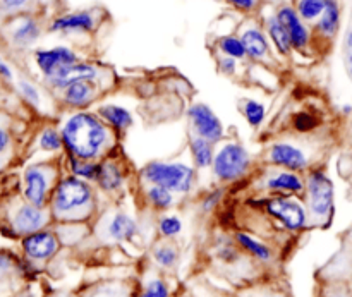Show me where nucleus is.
Segmentation results:
<instances>
[{
    "label": "nucleus",
    "instance_id": "34",
    "mask_svg": "<svg viewBox=\"0 0 352 297\" xmlns=\"http://www.w3.org/2000/svg\"><path fill=\"white\" fill-rule=\"evenodd\" d=\"M158 230H160L162 236L165 237H174L177 236L182 230V222L179 217L175 215H167L158 222Z\"/></svg>",
    "mask_w": 352,
    "mask_h": 297
},
{
    "label": "nucleus",
    "instance_id": "31",
    "mask_svg": "<svg viewBox=\"0 0 352 297\" xmlns=\"http://www.w3.org/2000/svg\"><path fill=\"white\" fill-rule=\"evenodd\" d=\"M40 34V28L34 23L33 19H26L19 24L16 31H14V41L19 45H30L33 43L34 40Z\"/></svg>",
    "mask_w": 352,
    "mask_h": 297
},
{
    "label": "nucleus",
    "instance_id": "22",
    "mask_svg": "<svg viewBox=\"0 0 352 297\" xmlns=\"http://www.w3.org/2000/svg\"><path fill=\"white\" fill-rule=\"evenodd\" d=\"M189 151H191L192 162L198 168H208L215 160V151H213V143L203 140L199 136H192L189 140Z\"/></svg>",
    "mask_w": 352,
    "mask_h": 297
},
{
    "label": "nucleus",
    "instance_id": "7",
    "mask_svg": "<svg viewBox=\"0 0 352 297\" xmlns=\"http://www.w3.org/2000/svg\"><path fill=\"white\" fill-rule=\"evenodd\" d=\"M267 212L284 223L289 230H301L308 223V212L298 199L291 196H277L267 201Z\"/></svg>",
    "mask_w": 352,
    "mask_h": 297
},
{
    "label": "nucleus",
    "instance_id": "28",
    "mask_svg": "<svg viewBox=\"0 0 352 297\" xmlns=\"http://www.w3.org/2000/svg\"><path fill=\"white\" fill-rule=\"evenodd\" d=\"M236 241L243 250H246L248 253H251L254 258H258V260L268 261L272 258L270 248L265 246V244L260 243V241L253 239V237L248 236V234H243V232L237 234Z\"/></svg>",
    "mask_w": 352,
    "mask_h": 297
},
{
    "label": "nucleus",
    "instance_id": "23",
    "mask_svg": "<svg viewBox=\"0 0 352 297\" xmlns=\"http://www.w3.org/2000/svg\"><path fill=\"white\" fill-rule=\"evenodd\" d=\"M96 182H98V186L103 189V191L107 192L117 191V189H120V186H122L124 182L122 170H120L119 165L113 164V162L100 164V174H98V179H96Z\"/></svg>",
    "mask_w": 352,
    "mask_h": 297
},
{
    "label": "nucleus",
    "instance_id": "41",
    "mask_svg": "<svg viewBox=\"0 0 352 297\" xmlns=\"http://www.w3.org/2000/svg\"><path fill=\"white\" fill-rule=\"evenodd\" d=\"M7 144H9V134L6 133V131L0 127V153H2L3 150L7 148Z\"/></svg>",
    "mask_w": 352,
    "mask_h": 297
},
{
    "label": "nucleus",
    "instance_id": "11",
    "mask_svg": "<svg viewBox=\"0 0 352 297\" xmlns=\"http://www.w3.org/2000/svg\"><path fill=\"white\" fill-rule=\"evenodd\" d=\"M34 60H36L38 69L43 72L45 78H50L54 72H57L58 69L64 67V65L79 62V57L74 50H71V48L55 47L48 48V50H38L36 54H34Z\"/></svg>",
    "mask_w": 352,
    "mask_h": 297
},
{
    "label": "nucleus",
    "instance_id": "14",
    "mask_svg": "<svg viewBox=\"0 0 352 297\" xmlns=\"http://www.w3.org/2000/svg\"><path fill=\"white\" fill-rule=\"evenodd\" d=\"M265 188L272 192H280L282 196H292L305 191L306 184L305 179L298 175V172L282 168L280 172L268 175L267 181H265Z\"/></svg>",
    "mask_w": 352,
    "mask_h": 297
},
{
    "label": "nucleus",
    "instance_id": "12",
    "mask_svg": "<svg viewBox=\"0 0 352 297\" xmlns=\"http://www.w3.org/2000/svg\"><path fill=\"white\" fill-rule=\"evenodd\" d=\"M23 250L33 260H48L58 250L57 237L52 232H47V230L28 234L23 239Z\"/></svg>",
    "mask_w": 352,
    "mask_h": 297
},
{
    "label": "nucleus",
    "instance_id": "39",
    "mask_svg": "<svg viewBox=\"0 0 352 297\" xmlns=\"http://www.w3.org/2000/svg\"><path fill=\"white\" fill-rule=\"evenodd\" d=\"M226 2H229L236 9L244 10V12H250V10H253L256 7V0H226Z\"/></svg>",
    "mask_w": 352,
    "mask_h": 297
},
{
    "label": "nucleus",
    "instance_id": "6",
    "mask_svg": "<svg viewBox=\"0 0 352 297\" xmlns=\"http://www.w3.org/2000/svg\"><path fill=\"white\" fill-rule=\"evenodd\" d=\"M188 119L195 136L203 138L210 143H219L223 136V124L220 117L206 103H195L189 107Z\"/></svg>",
    "mask_w": 352,
    "mask_h": 297
},
{
    "label": "nucleus",
    "instance_id": "35",
    "mask_svg": "<svg viewBox=\"0 0 352 297\" xmlns=\"http://www.w3.org/2000/svg\"><path fill=\"white\" fill-rule=\"evenodd\" d=\"M153 258H155V261L160 265V267L168 268V267H172L175 261H177V251L170 246H160L155 250Z\"/></svg>",
    "mask_w": 352,
    "mask_h": 297
},
{
    "label": "nucleus",
    "instance_id": "44",
    "mask_svg": "<svg viewBox=\"0 0 352 297\" xmlns=\"http://www.w3.org/2000/svg\"><path fill=\"white\" fill-rule=\"evenodd\" d=\"M346 47L349 48V52H352V30H349V33L346 36Z\"/></svg>",
    "mask_w": 352,
    "mask_h": 297
},
{
    "label": "nucleus",
    "instance_id": "32",
    "mask_svg": "<svg viewBox=\"0 0 352 297\" xmlns=\"http://www.w3.org/2000/svg\"><path fill=\"white\" fill-rule=\"evenodd\" d=\"M40 146L45 151H58L60 148H64L62 133L55 129H45L40 136Z\"/></svg>",
    "mask_w": 352,
    "mask_h": 297
},
{
    "label": "nucleus",
    "instance_id": "2",
    "mask_svg": "<svg viewBox=\"0 0 352 297\" xmlns=\"http://www.w3.org/2000/svg\"><path fill=\"white\" fill-rule=\"evenodd\" d=\"M141 174L148 184L162 186L174 195H186L191 191L196 179L195 168L182 162H150L144 165Z\"/></svg>",
    "mask_w": 352,
    "mask_h": 297
},
{
    "label": "nucleus",
    "instance_id": "21",
    "mask_svg": "<svg viewBox=\"0 0 352 297\" xmlns=\"http://www.w3.org/2000/svg\"><path fill=\"white\" fill-rule=\"evenodd\" d=\"M267 34L280 55H289L292 50H294L291 43V38H289L287 30H285L284 24L278 21L277 16L267 17Z\"/></svg>",
    "mask_w": 352,
    "mask_h": 297
},
{
    "label": "nucleus",
    "instance_id": "13",
    "mask_svg": "<svg viewBox=\"0 0 352 297\" xmlns=\"http://www.w3.org/2000/svg\"><path fill=\"white\" fill-rule=\"evenodd\" d=\"M50 179L40 167H30L24 172V196L34 206H43L47 201Z\"/></svg>",
    "mask_w": 352,
    "mask_h": 297
},
{
    "label": "nucleus",
    "instance_id": "46",
    "mask_svg": "<svg viewBox=\"0 0 352 297\" xmlns=\"http://www.w3.org/2000/svg\"><path fill=\"white\" fill-rule=\"evenodd\" d=\"M351 237H352V230H351Z\"/></svg>",
    "mask_w": 352,
    "mask_h": 297
},
{
    "label": "nucleus",
    "instance_id": "25",
    "mask_svg": "<svg viewBox=\"0 0 352 297\" xmlns=\"http://www.w3.org/2000/svg\"><path fill=\"white\" fill-rule=\"evenodd\" d=\"M327 3H329V0H298L296 10L305 23H313V21L320 19Z\"/></svg>",
    "mask_w": 352,
    "mask_h": 297
},
{
    "label": "nucleus",
    "instance_id": "5",
    "mask_svg": "<svg viewBox=\"0 0 352 297\" xmlns=\"http://www.w3.org/2000/svg\"><path fill=\"white\" fill-rule=\"evenodd\" d=\"M251 167V155L241 143L230 141L215 153L212 170L217 181L234 182L243 179Z\"/></svg>",
    "mask_w": 352,
    "mask_h": 297
},
{
    "label": "nucleus",
    "instance_id": "29",
    "mask_svg": "<svg viewBox=\"0 0 352 297\" xmlns=\"http://www.w3.org/2000/svg\"><path fill=\"white\" fill-rule=\"evenodd\" d=\"M146 199L153 208L167 210L174 205V192L162 188V186L150 184L146 189Z\"/></svg>",
    "mask_w": 352,
    "mask_h": 297
},
{
    "label": "nucleus",
    "instance_id": "36",
    "mask_svg": "<svg viewBox=\"0 0 352 297\" xmlns=\"http://www.w3.org/2000/svg\"><path fill=\"white\" fill-rule=\"evenodd\" d=\"M140 297H168V287L165 282L153 280L148 284L144 292Z\"/></svg>",
    "mask_w": 352,
    "mask_h": 297
},
{
    "label": "nucleus",
    "instance_id": "47",
    "mask_svg": "<svg viewBox=\"0 0 352 297\" xmlns=\"http://www.w3.org/2000/svg\"><path fill=\"white\" fill-rule=\"evenodd\" d=\"M0 62H2V60H0Z\"/></svg>",
    "mask_w": 352,
    "mask_h": 297
},
{
    "label": "nucleus",
    "instance_id": "17",
    "mask_svg": "<svg viewBox=\"0 0 352 297\" xmlns=\"http://www.w3.org/2000/svg\"><path fill=\"white\" fill-rule=\"evenodd\" d=\"M96 93H98V88H96L95 79H88V81L74 82V85L62 89V98L69 107L85 109L96 98Z\"/></svg>",
    "mask_w": 352,
    "mask_h": 297
},
{
    "label": "nucleus",
    "instance_id": "19",
    "mask_svg": "<svg viewBox=\"0 0 352 297\" xmlns=\"http://www.w3.org/2000/svg\"><path fill=\"white\" fill-rule=\"evenodd\" d=\"M340 28V6L337 0H329L325 10L316 21V31L323 38H333Z\"/></svg>",
    "mask_w": 352,
    "mask_h": 297
},
{
    "label": "nucleus",
    "instance_id": "30",
    "mask_svg": "<svg viewBox=\"0 0 352 297\" xmlns=\"http://www.w3.org/2000/svg\"><path fill=\"white\" fill-rule=\"evenodd\" d=\"M219 48L223 55L227 57H232L236 60H241V58L248 57L246 48H244L243 40L241 36H234V34H227V36H222L219 40Z\"/></svg>",
    "mask_w": 352,
    "mask_h": 297
},
{
    "label": "nucleus",
    "instance_id": "4",
    "mask_svg": "<svg viewBox=\"0 0 352 297\" xmlns=\"http://www.w3.org/2000/svg\"><path fill=\"white\" fill-rule=\"evenodd\" d=\"M93 203V189L88 181L79 179L76 175L64 177L55 188L52 196V206L58 215H67V213L79 212L82 208H88Z\"/></svg>",
    "mask_w": 352,
    "mask_h": 297
},
{
    "label": "nucleus",
    "instance_id": "18",
    "mask_svg": "<svg viewBox=\"0 0 352 297\" xmlns=\"http://www.w3.org/2000/svg\"><path fill=\"white\" fill-rule=\"evenodd\" d=\"M241 40H243L244 48H246V55L253 60H263L270 55V43H268L267 34L260 28H244L243 33H241Z\"/></svg>",
    "mask_w": 352,
    "mask_h": 297
},
{
    "label": "nucleus",
    "instance_id": "3",
    "mask_svg": "<svg viewBox=\"0 0 352 297\" xmlns=\"http://www.w3.org/2000/svg\"><path fill=\"white\" fill-rule=\"evenodd\" d=\"M305 184L308 210L313 219L320 222L330 220L333 213V203H336V189H333L332 179L323 170H311L306 175Z\"/></svg>",
    "mask_w": 352,
    "mask_h": 297
},
{
    "label": "nucleus",
    "instance_id": "10",
    "mask_svg": "<svg viewBox=\"0 0 352 297\" xmlns=\"http://www.w3.org/2000/svg\"><path fill=\"white\" fill-rule=\"evenodd\" d=\"M96 78H98V69H96V65L79 60L74 62V64L64 65V67L58 69L57 72H54L47 79L55 89H65L67 86L74 85V82L88 81V79Z\"/></svg>",
    "mask_w": 352,
    "mask_h": 297
},
{
    "label": "nucleus",
    "instance_id": "8",
    "mask_svg": "<svg viewBox=\"0 0 352 297\" xmlns=\"http://www.w3.org/2000/svg\"><path fill=\"white\" fill-rule=\"evenodd\" d=\"M268 160L272 165L284 168V170L301 172L308 167V157L305 151L296 144L285 143V141L272 144L268 150Z\"/></svg>",
    "mask_w": 352,
    "mask_h": 297
},
{
    "label": "nucleus",
    "instance_id": "16",
    "mask_svg": "<svg viewBox=\"0 0 352 297\" xmlns=\"http://www.w3.org/2000/svg\"><path fill=\"white\" fill-rule=\"evenodd\" d=\"M47 222L43 210L34 205H23L14 215V229L19 234H33L38 232Z\"/></svg>",
    "mask_w": 352,
    "mask_h": 297
},
{
    "label": "nucleus",
    "instance_id": "37",
    "mask_svg": "<svg viewBox=\"0 0 352 297\" xmlns=\"http://www.w3.org/2000/svg\"><path fill=\"white\" fill-rule=\"evenodd\" d=\"M219 69L223 72V74H227V76L236 74L237 60H236V58L227 57V55H223V57L219 58Z\"/></svg>",
    "mask_w": 352,
    "mask_h": 297
},
{
    "label": "nucleus",
    "instance_id": "42",
    "mask_svg": "<svg viewBox=\"0 0 352 297\" xmlns=\"http://www.w3.org/2000/svg\"><path fill=\"white\" fill-rule=\"evenodd\" d=\"M28 0H3V3H6L7 7H21L23 3H26Z\"/></svg>",
    "mask_w": 352,
    "mask_h": 297
},
{
    "label": "nucleus",
    "instance_id": "27",
    "mask_svg": "<svg viewBox=\"0 0 352 297\" xmlns=\"http://www.w3.org/2000/svg\"><path fill=\"white\" fill-rule=\"evenodd\" d=\"M71 172L72 175L79 179H85V181H96L100 174V164L93 160H81V158L71 157Z\"/></svg>",
    "mask_w": 352,
    "mask_h": 297
},
{
    "label": "nucleus",
    "instance_id": "33",
    "mask_svg": "<svg viewBox=\"0 0 352 297\" xmlns=\"http://www.w3.org/2000/svg\"><path fill=\"white\" fill-rule=\"evenodd\" d=\"M292 124H294L298 133H311L318 126V119L309 112H299L292 119Z\"/></svg>",
    "mask_w": 352,
    "mask_h": 297
},
{
    "label": "nucleus",
    "instance_id": "45",
    "mask_svg": "<svg viewBox=\"0 0 352 297\" xmlns=\"http://www.w3.org/2000/svg\"><path fill=\"white\" fill-rule=\"evenodd\" d=\"M347 69H349V74H351V78H352V52L349 55H347Z\"/></svg>",
    "mask_w": 352,
    "mask_h": 297
},
{
    "label": "nucleus",
    "instance_id": "15",
    "mask_svg": "<svg viewBox=\"0 0 352 297\" xmlns=\"http://www.w3.org/2000/svg\"><path fill=\"white\" fill-rule=\"evenodd\" d=\"M95 16L89 10H79V12L65 14V16L57 17L52 23V31H62V33H89L95 30Z\"/></svg>",
    "mask_w": 352,
    "mask_h": 297
},
{
    "label": "nucleus",
    "instance_id": "26",
    "mask_svg": "<svg viewBox=\"0 0 352 297\" xmlns=\"http://www.w3.org/2000/svg\"><path fill=\"white\" fill-rule=\"evenodd\" d=\"M241 110H243L244 119H246V122L251 127H260L263 124L265 117H267V107H265V103L253 98L244 100Z\"/></svg>",
    "mask_w": 352,
    "mask_h": 297
},
{
    "label": "nucleus",
    "instance_id": "43",
    "mask_svg": "<svg viewBox=\"0 0 352 297\" xmlns=\"http://www.w3.org/2000/svg\"><path fill=\"white\" fill-rule=\"evenodd\" d=\"M0 74H2V76H6L7 79H9V78H12V72H10V69L7 67V65L3 64V62H0Z\"/></svg>",
    "mask_w": 352,
    "mask_h": 297
},
{
    "label": "nucleus",
    "instance_id": "20",
    "mask_svg": "<svg viewBox=\"0 0 352 297\" xmlns=\"http://www.w3.org/2000/svg\"><path fill=\"white\" fill-rule=\"evenodd\" d=\"M98 116L105 120V124H109V126L116 127L119 131L129 129L134 122L133 113L129 110L120 105H113V103H107V105L100 107Z\"/></svg>",
    "mask_w": 352,
    "mask_h": 297
},
{
    "label": "nucleus",
    "instance_id": "1",
    "mask_svg": "<svg viewBox=\"0 0 352 297\" xmlns=\"http://www.w3.org/2000/svg\"><path fill=\"white\" fill-rule=\"evenodd\" d=\"M64 148L69 155L81 160H96L110 140L109 124L91 112H78L65 120L62 127Z\"/></svg>",
    "mask_w": 352,
    "mask_h": 297
},
{
    "label": "nucleus",
    "instance_id": "24",
    "mask_svg": "<svg viewBox=\"0 0 352 297\" xmlns=\"http://www.w3.org/2000/svg\"><path fill=\"white\" fill-rule=\"evenodd\" d=\"M138 223L126 213H117L109 223V234L116 241H129L136 236Z\"/></svg>",
    "mask_w": 352,
    "mask_h": 297
},
{
    "label": "nucleus",
    "instance_id": "40",
    "mask_svg": "<svg viewBox=\"0 0 352 297\" xmlns=\"http://www.w3.org/2000/svg\"><path fill=\"white\" fill-rule=\"evenodd\" d=\"M220 195H222V191H215V192H212V195H210L208 198H206L205 201H203V208H206V210L213 208V206H215L217 203H219Z\"/></svg>",
    "mask_w": 352,
    "mask_h": 297
},
{
    "label": "nucleus",
    "instance_id": "9",
    "mask_svg": "<svg viewBox=\"0 0 352 297\" xmlns=\"http://www.w3.org/2000/svg\"><path fill=\"white\" fill-rule=\"evenodd\" d=\"M275 16L278 17V21H280V23L284 24L285 30H287L292 48H294V50H305L309 45L311 36H309L308 26H306L305 21L301 19V16L298 14L296 7L282 6Z\"/></svg>",
    "mask_w": 352,
    "mask_h": 297
},
{
    "label": "nucleus",
    "instance_id": "38",
    "mask_svg": "<svg viewBox=\"0 0 352 297\" xmlns=\"http://www.w3.org/2000/svg\"><path fill=\"white\" fill-rule=\"evenodd\" d=\"M19 89H21V93L24 95V98L30 100L31 103H34V105H36V103L40 102V95H38L36 88H34L33 85H30V82H26V81H21Z\"/></svg>",
    "mask_w": 352,
    "mask_h": 297
}]
</instances>
